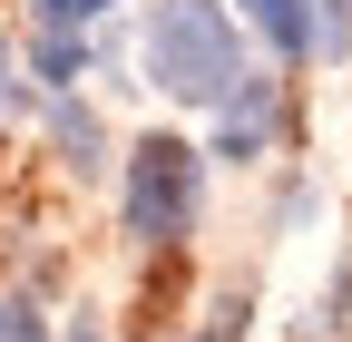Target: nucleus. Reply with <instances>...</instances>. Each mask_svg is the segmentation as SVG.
<instances>
[{"label": "nucleus", "instance_id": "2", "mask_svg": "<svg viewBox=\"0 0 352 342\" xmlns=\"http://www.w3.org/2000/svg\"><path fill=\"white\" fill-rule=\"evenodd\" d=\"M196 186H206V157L186 137H138L127 147V235L138 244H176L196 225Z\"/></svg>", "mask_w": 352, "mask_h": 342}, {"label": "nucleus", "instance_id": "5", "mask_svg": "<svg viewBox=\"0 0 352 342\" xmlns=\"http://www.w3.org/2000/svg\"><path fill=\"white\" fill-rule=\"evenodd\" d=\"M118 0H30V20L39 30H88V20H108Z\"/></svg>", "mask_w": 352, "mask_h": 342}, {"label": "nucleus", "instance_id": "8", "mask_svg": "<svg viewBox=\"0 0 352 342\" xmlns=\"http://www.w3.org/2000/svg\"><path fill=\"white\" fill-rule=\"evenodd\" d=\"M39 59H50V78H78V69H88V49H78L69 30H50V49H39Z\"/></svg>", "mask_w": 352, "mask_h": 342}, {"label": "nucleus", "instance_id": "9", "mask_svg": "<svg viewBox=\"0 0 352 342\" xmlns=\"http://www.w3.org/2000/svg\"><path fill=\"white\" fill-rule=\"evenodd\" d=\"M0 108H10V39H0Z\"/></svg>", "mask_w": 352, "mask_h": 342}, {"label": "nucleus", "instance_id": "4", "mask_svg": "<svg viewBox=\"0 0 352 342\" xmlns=\"http://www.w3.org/2000/svg\"><path fill=\"white\" fill-rule=\"evenodd\" d=\"M274 137H284V78H245L215 108V157H264Z\"/></svg>", "mask_w": 352, "mask_h": 342}, {"label": "nucleus", "instance_id": "3", "mask_svg": "<svg viewBox=\"0 0 352 342\" xmlns=\"http://www.w3.org/2000/svg\"><path fill=\"white\" fill-rule=\"evenodd\" d=\"M235 10L254 20V39H264L284 69L352 59V0H235Z\"/></svg>", "mask_w": 352, "mask_h": 342}, {"label": "nucleus", "instance_id": "7", "mask_svg": "<svg viewBox=\"0 0 352 342\" xmlns=\"http://www.w3.org/2000/svg\"><path fill=\"white\" fill-rule=\"evenodd\" d=\"M0 342H50V323H39L30 304H0Z\"/></svg>", "mask_w": 352, "mask_h": 342}, {"label": "nucleus", "instance_id": "6", "mask_svg": "<svg viewBox=\"0 0 352 342\" xmlns=\"http://www.w3.org/2000/svg\"><path fill=\"white\" fill-rule=\"evenodd\" d=\"M59 147H69V166H98V127H88L78 98H59Z\"/></svg>", "mask_w": 352, "mask_h": 342}, {"label": "nucleus", "instance_id": "1", "mask_svg": "<svg viewBox=\"0 0 352 342\" xmlns=\"http://www.w3.org/2000/svg\"><path fill=\"white\" fill-rule=\"evenodd\" d=\"M138 59H147V89H166L176 108H226L245 89V30L226 0H157Z\"/></svg>", "mask_w": 352, "mask_h": 342}]
</instances>
